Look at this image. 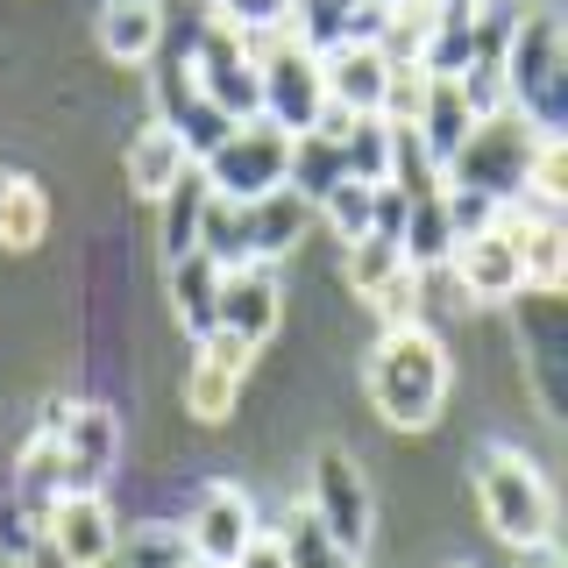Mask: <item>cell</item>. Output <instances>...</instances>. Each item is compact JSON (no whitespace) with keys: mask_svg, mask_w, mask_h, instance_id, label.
<instances>
[{"mask_svg":"<svg viewBox=\"0 0 568 568\" xmlns=\"http://www.w3.org/2000/svg\"><path fill=\"white\" fill-rule=\"evenodd\" d=\"M363 390L384 426L398 434H426L448 413V348L434 327H384V342L363 363Z\"/></svg>","mask_w":568,"mask_h":568,"instance_id":"1","label":"cell"},{"mask_svg":"<svg viewBox=\"0 0 568 568\" xmlns=\"http://www.w3.org/2000/svg\"><path fill=\"white\" fill-rule=\"evenodd\" d=\"M505 100H511V114H526L540 135L568 129V36L555 22V8H526L519 22H511Z\"/></svg>","mask_w":568,"mask_h":568,"instance_id":"2","label":"cell"},{"mask_svg":"<svg viewBox=\"0 0 568 568\" xmlns=\"http://www.w3.org/2000/svg\"><path fill=\"white\" fill-rule=\"evenodd\" d=\"M476 505H484V526L505 547H519V555L555 540V490L511 448H484V462H476Z\"/></svg>","mask_w":568,"mask_h":568,"instance_id":"3","label":"cell"},{"mask_svg":"<svg viewBox=\"0 0 568 568\" xmlns=\"http://www.w3.org/2000/svg\"><path fill=\"white\" fill-rule=\"evenodd\" d=\"M256 43V114L284 135H306L327 114V79H320V50L298 36H248Z\"/></svg>","mask_w":568,"mask_h":568,"instance_id":"4","label":"cell"},{"mask_svg":"<svg viewBox=\"0 0 568 568\" xmlns=\"http://www.w3.org/2000/svg\"><path fill=\"white\" fill-rule=\"evenodd\" d=\"M532 142H540V129H532L526 114H511V106H505V114H484L476 135L448 156V185H469V192H484V200L511 206L526 192Z\"/></svg>","mask_w":568,"mask_h":568,"instance_id":"5","label":"cell"},{"mask_svg":"<svg viewBox=\"0 0 568 568\" xmlns=\"http://www.w3.org/2000/svg\"><path fill=\"white\" fill-rule=\"evenodd\" d=\"M284 156H292V135L256 114V121H235V129L200 156V178H206L213 200L248 206V200H263V192L284 185Z\"/></svg>","mask_w":568,"mask_h":568,"instance_id":"6","label":"cell"},{"mask_svg":"<svg viewBox=\"0 0 568 568\" xmlns=\"http://www.w3.org/2000/svg\"><path fill=\"white\" fill-rule=\"evenodd\" d=\"M306 511L348 547V555H363V547H369L377 497H369V476H363V462H355L348 448H320L313 455V469H306Z\"/></svg>","mask_w":568,"mask_h":568,"instance_id":"7","label":"cell"},{"mask_svg":"<svg viewBox=\"0 0 568 568\" xmlns=\"http://www.w3.org/2000/svg\"><path fill=\"white\" fill-rule=\"evenodd\" d=\"M185 64H192V79H200V93L213 100V114L256 121V43H248L242 29H227L221 14H213V22L192 36Z\"/></svg>","mask_w":568,"mask_h":568,"instance_id":"8","label":"cell"},{"mask_svg":"<svg viewBox=\"0 0 568 568\" xmlns=\"http://www.w3.org/2000/svg\"><path fill=\"white\" fill-rule=\"evenodd\" d=\"M150 93H156V121L185 142V156L200 164V156L221 142L235 121L227 114H213V100L200 93V79H192V64H185V50H156L150 58Z\"/></svg>","mask_w":568,"mask_h":568,"instance_id":"9","label":"cell"},{"mask_svg":"<svg viewBox=\"0 0 568 568\" xmlns=\"http://www.w3.org/2000/svg\"><path fill=\"white\" fill-rule=\"evenodd\" d=\"M114 540H121V526H114V505L100 490H64L43 511V547L64 568H106L114 561Z\"/></svg>","mask_w":568,"mask_h":568,"instance_id":"10","label":"cell"},{"mask_svg":"<svg viewBox=\"0 0 568 568\" xmlns=\"http://www.w3.org/2000/svg\"><path fill=\"white\" fill-rule=\"evenodd\" d=\"M256 505L235 490V484H206L200 505L185 511V540H192V561L200 568H235V555L256 540Z\"/></svg>","mask_w":568,"mask_h":568,"instance_id":"11","label":"cell"},{"mask_svg":"<svg viewBox=\"0 0 568 568\" xmlns=\"http://www.w3.org/2000/svg\"><path fill=\"white\" fill-rule=\"evenodd\" d=\"M505 235L519 248V277L532 298H555L561 277H568V235H561V206H532V200H511L505 213Z\"/></svg>","mask_w":568,"mask_h":568,"instance_id":"12","label":"cell"},{"mask_svg":"<svg viewBox=\"0 0 568 568\" xmlns=\"http://www.w3.org/2000/svg\"><path fill=\"white\" fill-rule=\"evenodd\" d=\"M284 313V284H277V263H235V271H221V306H213V327L242 334V342H271Z\"/></svg>","mask_w":568,"mask_h":568,"instance_id":"13","label":"cell"},{"mask_svg":"<svg viewBox=\"0 0 568 568\" xmlns=\"http://www.w3.org/2000/svg\"><path fill=\"white\" fill-rule=\"evenodd\" d=\"M505 213V206H497ZM455 277H462V292L476 298V306H511V298L526 292V277H519V248H511L505 235V221H490L484 235H469V242H455Z\"/></svg>","mask_w":568,"mask_h":568,"instance_id":"14","label":"cell"},{"mask_svg":"<svg viewBox=\"0 0 568 568\" xmlns=\"http://www.w3.org/2000/svg\"><path fill=\"white\" fill-rule=\"evenodd\" d=\"M58 448H64V490H100L121 462V419L106 405H71Z\"/></svg>","mask_w":568,"mask_h":568,"instance_id":"15","label":"cell"},{"mask_svg":"<svg viewBox=\"0 0 568 568\" xmlns=\"http://www.w3.org/2000/svg\"><path fill=\"white\" fill-rule=\"evenodd\" d=\"M320 79H327V100L342 114H384L390 58L377 43H334V50H320Z\"/></svg>","mask_w":568,"mask_h":568,"instance_id":"16","label":"cell"},{"mask_svg":"<svg viewBox=\"0 0 568 568\" xmlns=\"http://www.w3.org/2000/svg\"><path fill=\"white\" fill-rule=\"evenodd\" d=\"M476 106H469V93H462L455 79H426V93H419V114H413V129H419V142H426V156H434L440 171H448V156L462 150V142L476 135Z\"/></svg>","mask_w":568,"mask_h":568,"instance_id":"17","label":"cell"},{"mask_svg":"<svg viewBox=\"0 0 568 568\" xmlns=\"http://www.w3.org/2000/svg\"><path fill=\"white\" fill-rule=\"evenodd\" d=\"M164 43V8L156 0H106L100 8V50L114 64H150Z\"/></svg>","mask_w":568,"mask_h":568,"instance_id":"18","label":"cell"},{"mask_svg":"<svg viewBox=\"0 0 568 568\" xmlns=\"http://www.w3.org/2000/svg\"><path fill=\"white\" fill-rule=\"evenodd\" d=\"M164 277H171V313H178V327L200 342V334H213V306H221V263L213 256H171L164 263Z\"/></svg>","mask_w":568,"mask_h":568,"instance_id":"19","label":"cell"},{"mask_svg":"<svg viewBox=\"0 0 568 568\" xmlns=\"http://www.w3.org/2000/svg\"><path fill=\"white\" fill-rule=\"evenodd\" d=\"M242 221H248V256L256 263H277L284 248H292L298 235H306V221H313V206L298 200V192H263V200H248L242 206Z\"/></svg>","mask_w":568,"mask_h":568,"instance_id":"20","label":"cell"},{"mask_svg":"<svg viewBox=\"0 0 568 568\" xmlns=\"http://www.w3.org/2000/svg\"><path fill=\"white\" fill-rule=\"evenodd\" d=\"M348 178L342 164V135H327V129H306V135H292V156H284V192H298L306 206H320L334 185Z\"/></svg>","mask_w":568,"mask_h":568,"instance_id":"21","label":"cell"},{"mask_svg":"<svg viewBox=\"0 0 568 568\" xmlns=\"http://www.w3.org/2000/svg\"><path fill=\"white\" fill-rule=\"evenodd\" d=\"M206 178H200V164H185L171 178V192L156 200V235H164V263L171 256H192L200 248V221H206Z\"/></svg>","mask_w":568,"mask_h":568,"instance_id":"22","label":"cell"},{"mask_svg":"<svg viewBox=\"0 0 568 568\" xmlns=\"http://www.w3.org/2000/svg\"><path fill=\"white\" fill-rule=\"evenodd\" d=\"M192 156H185V142H178L164 121H150V129H142L135 142H129V185L142 192V200H164L171 192V178L185 171Z\"/></svg>","mask_w":568,"mask_h":568,"instance_id":"23","label":"cell"},{"mask_svg":"<svg viewBox=\"0 0 568 568\" xmlns=\"http://www.w3.org/2000/svg\"><path fill=\"white\" fill-rule=\"evenodd\" d=\"M277 547H284V568H355V561H363V555H348V547L334 540V532L320 526V519H313L306 505H298L292 519H284Z\"/></svg>","mask_w":568,"mask_h":568,"instance_id":"24","label":"cell"},{"mask_svg":"<svg viewBox=\"0 0 568 568\" xmlns=\"http://www.w3.org/2000/svg\"><path fill=\"white\" fill-rule=\"evenodd\" d=\"M114 561H121V568H200V561H192L185 526H164V519L121 532V540H114Z\"/></svg>","mask_w":568,"mask_h":568,"instance_id":"25","label":"cell"},{"mask_svg":"<svg viewBox=\"0 0 568 568\" xmlns=\"http://www.w3.org/2000/svg\"><path fill=\"white\" fill-rule=\"evenodd\" d=\"M43 235H50V200L29 178H8V192H0V248H36Z\"/></svg>","mask_w":568,"mask_h":568,"instance_id":"26","label":"cell"},{"mask_svg":"<svg viewBox=\"0 0 568 568\" xmlns=\"http://www.w3.org/2000/svg\"><path fill=\"white\" fill-rule=\"evenodd\" d=\"M342 164H348V178H363V185H384V171H390V121L384 114H348Z\"/></svg>","mask_w":568,"mask_h":568,"instance_id":"27","label":"cell"},{"mask_svg":"<svg viewBox=\"0 0 568 568\" xmlns=\"http://www.w3.org/2000/svg\"><path fill=\"white\" fill-rule=\"evenodd\" d=\"M200 256H213L221 271H235V263H256V256H248V221H242V206H235V200H206Z\"/></svg>","mask_w":568,"mask_h":568,"instance_id":"28","label":"cell"},{"mask_svg":"<svg viewBox=\"0 0 568 568\" xmlns=\"http://www.w3.org/2000/svg\"><path fill=\"white\" fill-rule=\"evenodd\" d=\"M235 390H242L235 369H221V363H206V355H192V369H185V405H192V419L221 426L227 413H235Z\"/></svg>","mask_w":568,"mask_h":568,"instance_id":"29","label":"cell"},{"mask_svg":"<svg viewBox=\"0 0 568 568\" xmlns=\"http://www.w3.org/2000/svg\"><path fill=\"white\" fill-rule=\"evenodd\" d=\"M413 298H419V327H440V320H462L476 306L469 292H462L455 263H426V271H413Z\"/></svg>","mask_w":568,"mask_h":568,"instance_id":"30","label":"cell"},{"mask_svg":"<svg viewBox=\"0 0 568 568\" xmlns=\"http://www.w3.org/2000/svg\"><path fill=\"white\" fill-rule=\"evenodd\" d=\"M519 200H532V206H561L568 200V142L561 135L532 142V164H526V192H519Z\"/></svg>","mask_w":568,"mask_h":568,"instance_id":"31","label":"cell"},{"mask_svg":"<svg viewBox=\"0 0 568 568\" xmlns=\"http://www.w3.org/2000/svg\"><path fill=\"white\" fill-rule=\"evenodd\" d=\"M313 213H327V227L342 235V248L363 242V235H369V185H363V178H342V185H334Z\"/></svg>","mask_w":568,"mask_h":568,"instance_id":"32","label":"cell"},{"mask_svg":"<svg viewBox=\"0 0 568 568\" xmlns=\"http://www.w3.org/2000/svg\"><path fill=\"white\" fill-rule=\"evenodd\" d=\"M405 271V256H398V242H377V235H363V242H348V284L355 292H377V284H390Z\"/></svg>","mask_w":568,"mask_h":568,"instance_id":"33","label":"cell"},{"mask_svg":"<svg viewBox=\"0 0 568 568\" xmlns=\"http://www.w3.org/2000/svg\"><path fill=\"white\" fill-rule=\"evenodd\" d=\"M440 213H448L455 242H469V235H484V227L497 221V200H484V192H469V185H448V178H440Z\"/></svg>","mask_w":568,"mask_h":568,"instance_id":"34","label":"cell"},{"mask_svg":"<svg viewBox=\"0 0 568 568\" xmlns=\"http://www.w3.org/2000/svg\"><path fill=\"white\" fill-rule=\"evenodd\" d=\"M213 14L242 36H277L284 14H292V0H213Z\"/></svg>","mask_w":568,"mask_h":568,"instance_id":"35","label":"cell"},{"mask_svg":"<svg viewBox=\"0 0 568 568\" xmlns=\"http://www.w3.org/2000/svg\"><path fill=\"white\" fill-rule=\"evenodd\" d=\"M369 306H377V320L384 327H419V298H413V263H405L390 284H377L369 292Z\"/></svg>","mask_w":568,"mask_h":568,"instance_id":"36","label":"cell"},{"mask_svg":"<svg viewBox=\"0 0 568 568\" xmlns=\"http://www.w3.org/2000/svg\"><path fill=\"white\" fill-rule=\"evenodd\" d=\"M200 355H206V363H221V369H235V377H248V363H256V342H242V334L213 327V334H200Z\"/></svg>","mask_w":568,"mask_h":568,"instance_id":"37","label":"cell"},{"mask_svg":"<svg viewBox=\"0 0 568 568\" xmlns=\"http://www.w3.org/2000/svg\"><path fill=\"white\" fill-rule=\"evenodd\" d=\"M235 568H284V547H277V532H256V540L235 555Z\"/></svg>","mask_w":568,"mask_h":568,"instance_id":"38","label":"cell"},{"mask_svg":"<svg viewBox=\"0 0 568 568\" xmlns=\"http://www.w3.org/2000/svg\"><path fill=\"white\" fill-rule=\"evenodd\" d=\"M526 568H568V561H561V547L547 540V547H526Z\"/></svg>","mask_w":568,"mask_h":568,"instance_id":"39","label":"cell"},{"mask_svg":"<svg viewBox=\"0 0 568 568\" xmlns=\"http://www.w3.org/2000/svg\"><path fill=\"white\" fill-rule=\"evenodd\" d=\"M8 178H14V171H0V192H8Z\"/></svg>","mask_w":568,"mask_h":568,"instance_id":"40","label":"cell"},{"mask_svg":"<svg viewBox=\"0 0 568 568\" xmlns=\"http://www.w3.org/2000/svg\"><path fill=\"white\" fill-rule=\"evenodd\" d=\"M8 568H29V561H8Z\"/></svg>","mask_w":568,"mask_h":568,"instance_id":"41","label":"cell"},{"mask_svg":"<svg viewBox=\"0 0 568 568\" xmlns=\"http://www.w3.org/2000/svg\"><path fill=\"white\" fill-rule=\"evenodd\" d=\"M455 568H469V561H455Z\"/></svg>","mask_w":568,"mask_h":568,"instance_id":"42","label":"cell"}]
</instances>
